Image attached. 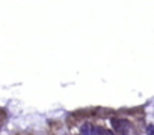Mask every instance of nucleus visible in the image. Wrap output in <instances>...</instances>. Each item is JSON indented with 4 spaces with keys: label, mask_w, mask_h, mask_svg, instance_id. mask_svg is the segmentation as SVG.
Returning a JSON list of instances; mask_svg holds the SVG:
<instances>
[{
    "label": "nucleus",
    "mask_w": 154,
    "mask_h": 135,
    "mask_svg": "<svg viewBox=\"0 0 154 135\" xmlns=\"http://www.w3.org/2000/svg\"><path fill=\"white\" fill-rule=\"evenodd\" d=\"M89 135H107V131H104L103 128H92L91 126V134Z\"/></svg>",
    "instance_id": "nucleus-1"
},
{
    "label": "nucleus",
    "mask_w": 154,
    "mask_h": 135,
    "mask_svg": "<svg viewBox=\"0 0 154 135\" xmlns=\"http://www.w3.org/2000/svg\"><path fill=\"white\" fill-rule=\"evenodd\" d=\"M80 132H82V135H89L91 134V125L85 123V125L80 128Z\"/></svg>",
    "instance_id": "nucleus-2"
},
{
    "label": "nucleus",
    "mask_w": 154,
    "mask_h": 135,
    "mask_svg": "<svg viewBox=\"0 0 154 135\" xmlns=\"http://www.w3.org/2000/svg\"><path fill=\"white\" fill-rule=\"evenodd\" d=\"M147 135H154V126L153 125H148V126H147Z\"/></svg>",
    "instance_id": "nucleus-3"
}]
</instances>
